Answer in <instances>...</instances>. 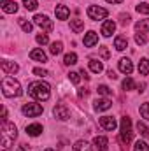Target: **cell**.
<instances>
[{
  "label": "cell",
  "instance_id": "1",
  "mask_svg": "<svg viewBox=\"0 0 149 151\" xmlns=\"http://www.w3.org/2000/svg\"><path fill=\"white\" fill-rule=\"evenodd\" d=\"M18 137V128L14 123H9V121H4L2 123V148L7 151L11 150V146L14 144Z\"/></svg>",
  "mask_w": 149,
  "mask_h": 151
},
{
  "label": "cell",
  "instance_id": "2",
  "mask_svg": "<svg viewBox=\"0 0 149 151\" xmlns=\"http://www.w3.org/2000/svg\"><path fill=\"white\" fill-rule=\"evenodd\" d=\"M49 84L47 83H42V81H37V83H32L28 86V95L37 99V100H47L51 91H49Z\"/></svg>",
  "mask_w": 149,
  "mask_h": 151
},
{
  "label": "cell",
  "instance_id": "3",
  "mask_svg": "<svg viewBox=\"0 0 149 151\" xmlns=\"http://www.w3.org/2000/svg\"><path fill=\"white\" fill-rule=\"evenodd\" d=\"M2 93L5 97H19L23 91H21V84L14 79V77H4L2 81Z\"/></svg>",
  "mask_w": 149,
  "mask_h": 151
},
{
  "label": "cell",
  "instance_id": "4",
  "mask_svg": "<svg viewBox=\"0 0 149 151\" xmlns=\"http://www.w3.org/2000/svg\"><path fill=\"white\" fill-rule=\"evenodd\" d=\"M133 137V132H132V119L128 116L121 118V142L123 144H128Z\"/></svg>",
  "mask_w": 149,
  "mask_h": 151
},
{
  "label": "cell",
  "instance_id": "5",
  "mask_svg": "<svg viewBox=\"0 0 149 151\" xmlns=\"http://www.w3.org/2000/svg\"><path fill=\"white\" fill-rule=\"evenodd\" d=\"M107 9H104V7H98V5H90L88 7V16H90V19H95V21H98V19H105L107 18Z\"/></svg>",
  "mask_w": 149,
  "mask_h": 151
},
{
  "label": "cell",
  "instance_id": "6",
  "mask_svg": "<svg viewBox=\"0 0 149 151\" xmlns=\"http://www.w3.org/2000/svg\"><path fill=\"white\" fill-rule=\"evenodd\" d=\"M42 106L40 104H25L23 106V109H21V113L25 114V116H28V118H34V116H39V114H42Z\"/></svg>",
  "mask_w": 149,
  "mask_h": 151
},
{
  "label": "cell",
  "instance_id": "7",
  "mask_svg": "<svg viewBox=\"0 0 149 151\" xmlns=\"http://www.w3.org/2000/svg\"><path fill=\"white\" fill-rule=\"evenodd\" d=\"M34 21H35V25H39L40 28H44L46 32H51L54 27H53V21L46 16V14H37L35 18H34Z\"/></svg>",
  "mask_w": 149,
  "mask_h": 151
},
{
  "label": "cell",
  "instance_id": "8",
  "mask_svg": "<svg viewBox=\"0 0 149 151\" xmlns=\"http://www.w3.org/2000/svg\"><path fill=\"white\" fill-rule=\"evenodd\" d=\"M53 114H54V118H58V119H62V121H65V119L70 118V111H69V107H67L65 104H58V106L53 109Z\"/></svg>",
  "mask_w": 149,
  "mask_h": 151
},
{
  "label": "cell",
  "instance_id": "9",
  "mask_svg": "<svg viewBox=\"0 0 149 151\" xmlns=\"http://www.w3.org/2000/svg\"><path fill=\"white\" fill-rule=\"evenodd\" d=\"M100 127L104 128V130H116V127H117V123H116V119L112 118V116H102L100 118Z\"/></svg>",
  "mask_w": 149,
  "mask_h": 151
},
{
  "label": "cell",
  "instance_id": "10",
  "mask_svg": "<svg viewBox=\"0 0 149 151\" xmlns=\"http://www.w3.org/2000/svg\"><path fill=\"white\" fill-rule=\"evenodd\" d=\"M93 144H95L97 151H107V148H109V141H107V137H104V135H97V137L93 139Z\"/></svg>",
  "mask_w": 149,
  "mask_h": 151
},
{
  "label": "cell",
  "instance_id": "11",
  "mask_svg": "<svg viewBox=\"0 0 149 151\" xmlns=\"http://www.w3.org/2000/svg\"><path fill=\"white\" fill-rule=\"evenodd\" d=\"M2 11L4 12H7V14H14L16 11H18V4L14 2V0H2Z\"/></svg>",
  "mask_w": 149,
  "mask_h": 151
},
{
  "label": "cell",
  "instance_id": "12",
  "mask_svg": "<svg viewBox=\"0 0 149 151\" xmlns=\"http://www.w3.org/2000/svg\"><path fill=\"white\" fill-rule=\"evenodd\" d=\"M0 67H2V70H4L5 74H16V72L19 70L18 63H14V62H7V60H4V62L0 63Z\"/></svg>",
  "mask_w": 149,
  "mask_h": 151
},
{
  "label": "cell",
  "instance_id": "13",
  "mask_svg": "<svg viewBox=\"0 0 149 151\" xmlns=\"http://www.w3.org/2000/svg\"><path fill=\"white\" fill-rule=\"evenodd\" d=\"M93 107H95V111H107L112 107V102L109 99H97Z\"/></svg>",
  "mask_w": 149,
  "mask_h": 151
},
{
  "label": "cell",
  "instance_id": "14",
  "mask_svg": "<svg viewBox=\"0 0 149 151\" xmlns=\"http://www.w3.org/2000/svg\"><path fill=\"white\" fill-rule=\"evenodd\" d=\"M119 70H121L123 74L130 76V74H132V70H133V65H132V62H130L128 58H121V60H119Z\"/></svg>",
  "mask_w": 149,
  "mask_h": 151
},
{
  "label": "cell",
  "instance_id": "15",
  "mask_svg": "<svg viewBox=\"0 0 149 151\" xmlns=\"http://www.w3.org/2000/svg\"><path fill=\"white\" fill-rule=\"evenodd\" d=\"M114 30H116V23L112 19H107L104 23V27H102V35L104 37H111L112 34H114Z\"/></svg>",
  "mask_w": 149,
  "mask_h": 151
},
{
  "label": "cell",
  "instance_id": "16",
  "mask_svg": "<svg viewBox=\"0 0 149 151\" xmlns=\"http://www.w3.org/2000/svg\"><path fill=\"white\" fill-rule=\"evenodd\" d=\"M30 58L35 60V62H40V63H46L47 62V56H46V53L42 49H32L30 51Z\"/></svg>",
  "mask_w": 149,
  "mask_h": 151
},
{
  "label": "cell",
  "instance_id": "17",
  "mask_svg": "<svg viewBox=\"0 0 149 151\" xmlns=\"http://www.w3.org/2000/svg\"><path fill=\"white\" fill-rule=\"evenodd\" d=\"M97 42H98L97 32H88V34L84 35V46H86V47H93Z\"/></svg>",
  "mask_w": 149,
  "mask_h": 151
},
{
  "label": "cell",
  "instance_id": "18",
  "mask_svg": "<svg viewBox=\"0 0 149 151\" xmlns=\"http://www.w3.org/2000/svg\"><path fill=\"white\" fill-rule=\"evenodd\" d=\"M54 12H56V18H58V19H67L69 14H70V11H69L67 5H56Z\"/></svg>",
  "mask_w": 149,
  "mask_h": 151
},
{
  "label": "cell",
  "instance_id": "19",
  "mask_svg": "<svg viewBox=\"0 0 149 151\" xmlns=\"http://www.w3.org/2000/svg\"><path fill=\"white\" fill-rule=\"evenodd\" d=\"M27 134L30 135V137H37L42 134V125H39V123H34V125H28L27 127Z\"/></svg>",
  "mask_w": 149,
  "mask_h": 151
},
{
  "label": "cell",
  "instance_id": "20",
  "mask_svg": "<svg viewBox=\"0 0 149 151\" xmlns=\"http://www.w3.org/2000/svg\"><path fill=\"white\" fill-rule=\"evenodd\" d=\"M90 69H91V72H95V74H100V72L104 70V65H102V62H100V60H97V58H91V60H90Z\"/></svg>",
  "mask_w": 149,
  "mask_h": 151
},
{
  "label": "cell",
  "instance_id": "21",
  "mask_svg": "<svg viewBox=\"0 0 149 151\" xmlns=\"http://www.w3.org/2000/svg\"><path fill=\"white\" fill-rule=\"evenodd\" d=\"M70 30H72L74 34H81V32L84 30V21H82V19H72V21H70Z\"/></svg>",
  "mask_w": 149,
  "mask_h": 151
},
{
  "label": "cell",
  "instance_id": "22",
  "mask_svg": "<svg viewBox=\"0 0 149 151\" xmlns=\"http://www.w3.org/2000/svg\"><path fill=\"white\" fill-rule=\"evenodd\" d=\"M114 47H116L117 51H125V49L128 47V40L125 37H116L114 39Z\"/></svg>",
  "mask_w": 149,
  "mask_h": 151
},
{
  "label": "cell",
  "instance_id": "23",
  "mask_svg": "<svg viewBox=\"0 0 149 151\" xmlns=\"http://www.w3.org/2000/svg\"><path fill=\"white\" fill-rule=\"evenodd\" d=\"M135 30H137V34L148 32L149 30V19H140V21H137V23H135Z\"/></svg>",
  "mask_w": 149,
  "mask_h": 151
},
{
  "label": "cell",
  "instance_id": "24",
  "mask_svg": "<svg viewBox=\"0 0 149 151\" xmlns=\"http://www.w3.org/2000/svg\"><path fill=\"white\" fill-rule=\"evenodd\" d=\"M139 74L140 76H148L149 74V60L148 58H142L139 62Z\"/></svg>",
  "mask_w": 149,
  "mask_h": 151
},
{
  "label": "cell",
  "instance_id": "25",
  "mask_svg": "<svg viewBox=\"0 0 149 151\" xmlns=\"http://www.w3.org/2000/svg\"><path fill=\"white\" fill-rule=\"evenodd\" d=\"M18 23H19V27L23 28V32H25V34H30V32H32V28H34V25H32L30 21H27L25 18H19V19H18Z\"/></svg>",
  "mask_w": 149,
  "mask_h": 151
},
{
  "label": "cell",
  "instance_id": "26",
  "mask_svg": "<svg viewBox=\"0 0 149 151\" xmlns=\"http://www.w3.org/2000/svg\"><path fill=\"white\" fill-rule=\"evenodd\" d=\"M49 51H51V55L53 56H56V55H60L62 51H63V44L58 40V42H53L51 44V47H49Z\"/></svg>",
  "mask_w": 149,
  "mask_h": 151
},
{
  "label": "cell",
  "instance_id": "27",
  "mask_svg": "<svg viewBox=\"0 0 149 151\" xmlns=\"http://www.w3.org/2000/svg\"><path fill=\"white\" fill-rule=\"evenodd\" d=\"M74 151H91V146L86 141H77L74 144Z\"/></svg>",
  "mask_w": 149,
  "mask_h": 151
},
{
  "label": "cell",
  "instance_id": "28",
  "mask_svg": "<svg viewBox=\"0 0 149 151\" xmlns=\"http://www.w3.org/2000/svg\"><path fill=\"white\" fill-rule=\"evenodd\" d=\"M63 63L65 65H74V63H77V55L75 53H67L65 58H63Z\"/></svg>",
  "mask_w": 149,
  "mask_h": 151
},
{
  "label": "cell",
  "instance_id": "29",
  "mask_svg": "<svg viewBox=\"0 0 149 151\" xmlns=\"http://www.w3.org/2000/svg\"><path fill=\"white\" fill-rule=\"evenodd\" d=\"M137 130H139V134H140L142 137H149V128L144 125V123L139 121V123H137Z\"/></svg>",
  "mask_w": 149,
  "mask_h": 151
},
{
  "label": "cell",
  "instance_id": "30",
  "mask_svg": "<svg viewBox=\"0 0 149 151\" xmlns=\"http://www.w3.org/2000/svg\"><path fill=\"white\" fill-rule=\"evenodd\" d=\"M23 5H25V9H28V11H35L37 9V0H23Z\"/></svg>",
  "mask_w": 149,
  "mask_h": 151
},
{
  "label": "cell",
  "instance_id": "31",
  "mask_svg": "<svg viewBox=\"0 0 149 151\" xmlns=\"http://www.w3.org/2000/svg\"><path fill=\"white\" fill-rule=\"evenodd\" d=\"M133 151H149V146L144 141H137L135 146H133Z\"/></svg>",
  "mask_w": 149,
  "mask_h": 151
},
{
  "label": "cell",
  "instance_id": "32",
  "mask_svg": "<svg viewBox=\"0 0 149 151\" xmlns=\"http://www.w3.org/2000/svg\"><path fill=\"white\" fill-rule=\"evenodd\" d=\"M133 88H135L133 79H132V77H126V79L123 81V90H126V91H128V90H133Z\"/></svg>",
  "mask_w": 149,
  "mask_h": 151
},
{
  "label": "cell",
  "instance_id": "33",
  "mask_svg": "<svg viewBox=\"0 0 149 151\" xmlns=\"http://www.w3.org/2000/svg\"><path fill=\"white\" fill-rule=\"evenodd\" d=\"M98 93L104 95V97H109V95L112 93V90L109 88V86H105V84H100V86H98Z\"/></svg>",
  "mask_w": 149,
  "mask_h": 151
},
{
  "label": "cell",
  "instance_id": "34",
  "mask_svg": "<svg viewBox=\"0 0 149 151\" xmlns=\"http://www.w3.org/2000/svg\"><path fill=\"white\" fill-rule=\"evenodd\" d=\"M140 116H142L144 119H149V102H146V104L140 106Z\"/></svg>",
  "mask_w": 149,
  "mask_h": 151
},
{
  "label": "cell",
  "instance_id": "35",
  "mask_svg": "<svg viewBox=\"0 0 149 151\" xmlns=\"http://www.w3.org/2000/svg\"><path fill=\"white\" fill-rule=\"evenodd\" d=\"M137 12H140V14H149V4H146V2L139 4V5H137Z\"/></svg>",
  "mask_w": 149,
  "mask_h": 151
},
{
  "label": "cell",
  "instance_id": "36",
  "mask_svg": "<svg viewBox=\"0 0 149 151\" xmlns=\"http://www.w3.org/2000/svg\"><path fill=\"white\" fill-rule=\"evenodd\" d=\"M135 42H137L139 46H144V44L148 42V39H146L144 34H137V35H135Z\"/></svg>",
  "mask_w": 149,
  "mask_h": 151
},
{
  "label": "cell",
  "instance_id": "37",
  "mask_svg": "<svg viewBox=\"0 0 149 151\" xmlns=\"http://www.w3.org/2000/svg\"><path fill=\"white\" fill-rule=\"evenodd\" d=\"M35 40H37L39 44H42V46L49 42V39H47V35H46V34H42V35H37V37H35Z\"/></svg>",
  "mask_w": 149,
  "mask_h": 151
},
{
  "label": "cell",
  "instance_id": "38",
  "mask_svg": "<svg viewBox=\"0 0 149 151\" xmlns=\"http://www.w3.org/2000/svg\"><path fill=\"white\" fill-rule=\"evenodd\" d=\"M100 55H102V58H104V60H109V56H111V53H109V49H107L105 46H102V47H100Z\"/></svg>",
  "mask_w": 149,
  "mask_h": 151
},
{
  "label": "cell",
  "instance_id": "39",
  "mask_svg": "<svg viewBox=\"0 0 149 151\" xmlns=\"http://www.w3.org/2000/svg\"><path fill=\"white\" fill-rule=\"evenodd\" d=\"M69 79H70V81H72L74 84H77L81 77H79V74H77V72H70V74H69Z\"/></svg>",
  "mask_w": 149,
  "mask_h": 151
},
{
  "label": "cell",
  "instance_id": "40",
  "mask_svg": "<svg viewBox=\"0 0 149 151\" xmlns=\"http://www.w3.org/2000/svg\"><path fill=\"white\" fill-rule=\"evenodd\" d=\"M34 74L39 76V77H44V76H47V70H44V69H34Z\"/></svg>",
  "mask_w": 149,
  "mask_h": 151
},
{
  "label": "cell",
  "instance_id": "41",
  "mask_svg": "<svg viewBox=\"0 0 149 151\" xmlns=\"http://www.w3.org/2000/svg\"><path fill=\"white\" fill-rule=\"evenodd\" d=\"M130 19H132V18H130L128 14H121V25H128Z\"/></svg>",
  "mask_w": 149,
  "mask_h": 151
},
{
  "label": "cell",
  "instance_id": "42",
  "mask_svg": "<svg viewBox=\"0 0 149 151\" xmlns=\"http://www.w3.org/2000/svg\"><path fill=\"white\" fill-rule=\"evenodd\" d=\"M77 95H79V97L82 99V97H86V95H88V90H84V88H81V90L77 91Z\"/></svg>",
  "mask_w": 149,
  "mask_h": 151
},
{
  "label": "cell",
  "instance_id": "43",
  "mask_svg": "<svg viewBox=\"0 0 149 151\" xmlns=\"http://www.w3.org/2000/svg\"><path fill=\"white\" fill-rule=\"evenodd\" d=\"M5 118H7V109H5V107H2V123L5 121Z\"/></svg>",
  "mask_w": 149,
  "mask_h": 151
},
{
  "label": "cell",
  "instance_id": "44",
  "mask_svg": "<svg viewBox=\"0 0 149 151\" xmlns=\"http://www.w3.org/2000/svg\"><path fill=\"white\" fill-rule=\"evenodd\" d=\"M107 77H109V79H116L117 76H116V72H114V70H109V72H107Z\"/></svg>",
  "mask_w": 149,
  "mask_h": 151
},
{
  "label": "cell",
  "instance_id": "45",
  "mask_svg": "<svg viewBox=\"0 0 149 151\" xmlns=\"http://www.w3.org/2000/svg\"><path fill=\"white\" fill-rule=\"evenodd\" d=\"M79 74L82 76V77H84V79H90V76L86 74V70H84V69H81V72H79Z\"/></svg>",
  "mask_w": 149,
  "mask_h": 151
},
{
  "label": "cell",
  "instance_id": "46",
  "mask_svg": "<svg viewBox=\"0 0 149 151\" xmlns=\"http://www.w3.org/2000/svg\"><path fill=\"white\" fill-rule=\"evenodd\" d=\"M107 2H109V4H121L123 0H107Z\"/></svg>",
  "mask_w": 149,
  "mask_h": 151
},
{
  "label": "cell",
  "instance_id": "47",
  "mask_svg": "<svg viewBox=\"0 0 149 151\" xmlns=\"http://www.w3.org/2000/svg\"><path fill=\"white\" fill-rule=\"evenodd\" d=\"M44 151H54V150H51V148H47V150H44Z\"/></svg>",
  "mask_w": 149,
  "mask_h": 151
}]
</instances>
